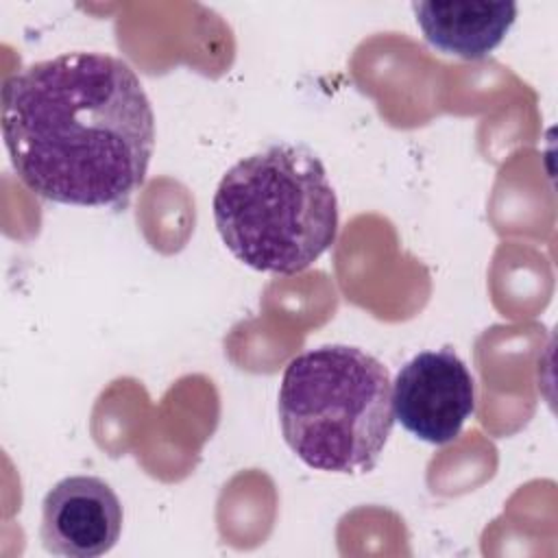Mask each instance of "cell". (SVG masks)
Segmentation results:
<instances>
[{"mask_svg": "<svg viewBox=\"0 0 558 558\" xmlns=\"http://www.w3.org/2000/svg\"><path fill=\"white\" fill-rule=\"evenodd\" d=\"M416 24L429 46L460 59H482L493 52L517 17L514 2H414Z\"/></svg>", "mask_w": 558, "mask_h": 558, "instance_id": "cell-6", "label": "cell"}, {"mask_svg": "<svg viewBox=\"0 0 558 558\" xmlns=\"http://www.w3.org/2000/svg\"><path fill=\"white\" fill-rule=\"evenodd\" d=\"M392 412L405 432L429 445H447L475 412V381L449 347L405 362L392 384Z\"/></svg>", "mask_w": 558, "mask_h": 558, "instance_id": "cell-4", "label": "cell"}, {"mask_svg": "<svg viewBox=\"0 0 558 558\" xmlns=\"http://www.w3.org/2000/svg\"><path fill=\"white\" fill-rule=\"evenodd\" d=\"M122 504L96 475L59 480L41 504V543L46 551L70 558L107 554L122 532Z\"/></svg>", "mask_w": 558, "mask_h": 558, "instance_id": "cell-5", "label": "cell"}, {"mask_svg": "<svg viewBox=\"0 0 558 558\" xmlns=\"http://www.w3.org/2000/svg\"><path fill=\"white\" fill-rule=\"evenodd\" d=\"M279 423L283 440L307 466L366 473L395 425L388 368L349 344L307 349L283 371Z\"/></svg>", "mask_w": 558, "mask_h": 558, "instance_id": "cell-3", "label": "cell"}, {"mask_svg": "<svg viewBox=\"0 0 558 558\" xmlns=\"http://www.w3.org/2000/svg\"><path fill=\"white\" fill-rule=\"evenodd\" d=\"M2 137L39 198L120 207L146 181L155 113L135 70L105 52H65L2 85Z\"/></svg>", "mask_w": 558, "mask_h": 558, "instance_id": "cell-1", "label": "cell"}, {"mask_svg": "<svg viewBox=\"0 0 558 558\" xmlns=\"http://www.w3.org/2000/svg\"><path fill=\"white\" fill-rule=\"evenodd\" d=\"M214 222L242 264L296 275L336 242L338 198L316 153L275 142L227 170L214 194Z\"/></svg>", "mask_w": 558, "mask_h": 558, "instance_id": "cell-2", "label": "cell"}]
</instances>
